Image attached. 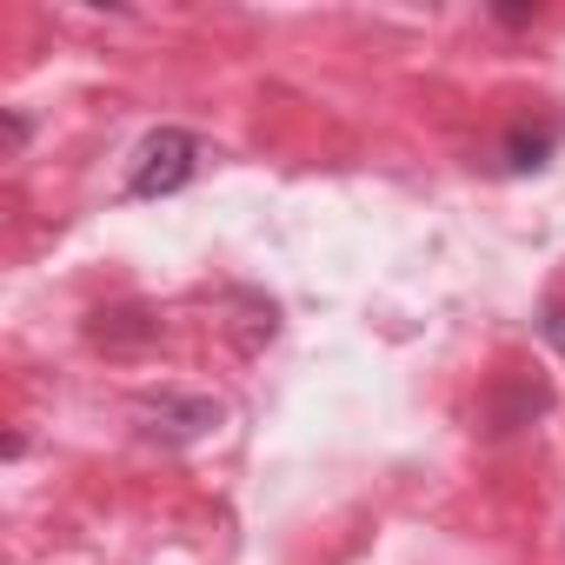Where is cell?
Instances as JSON below:
<instances>
[{"label":"cell","instance_id":"1","mask_svg":"<svg viewBox=\"0 0 565 565\" xmlns=\"http://www.w3.org/2000/svg\"><path fill=\"white\" fill-rule=\"evenodd\" d=\"M200 134H186V127H153L140 147H134V160H127V200H167V193H180L193 173H200Z\"/></svg>","mask_w":565,"mask_h":565},{"label":"cell","instance_id":"2","mask_svg":"<svg viewBox=\"0 0 565 565\" xmlns=\"http://www.w3.org/2000/svg\"><path fill=\"white\" fill-rule=\"evenodd\" d=\"M134 426L140 439H160V446H193L220 426V406L206 393H147L134 406Z\"/></svg>","mask_w":565,"mask_h":565},{"label":"cell","instance_id":"3","mask_svg":"<svg viewBox=\"0 0 565 565\" xmlns=\"http://www.w3.org/2000/svg\"><path fill=\"white\" fill-rule=\"evenodd\" d=\"M552 147H558V127H552V120H545L539 134L519 120V127H512V140H505V153H512L505 167H512V173H525V167H545V153H552Z\"/></svg>","mask_w":565,"mask_h":565},{"label":"cell","instance_id":"4","mask_svg":"<svg viewBox=\"0 0 565 565\" xmlns=\"http://www.w3.org/2000/svg\"><path fill=\"white\" fill-rule=\"evenodd\" d=\"M539 333L565 353V300H545V313H539Z\"/></svg>","mask_w":565,"mask_h":565}]
</instances>
